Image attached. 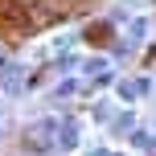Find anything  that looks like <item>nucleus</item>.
<instances>
[{
  "label": "nucleus",
  "mask_w": 156,
  "mask_h": 156,
  "mask_svg": "<svg viewBox=\"0 0 156 156\" xmlns=\"http://www.w3.org/2000/svg\"><path fill=\"white\" fill-rule=\"evenodd\" d=\"M148 90H152V78H148V74L119 78V82H115V99H119V103H136V99H144Z\"/></svg>",
  "instance_id": "obj_1"
},
{
  "label": "nucleus",
  "mask_w": 156,
  "mask_h": 156,
  "mask_svg": "<svg viewBox=\"0 0 156 156\" xmlns=\"http://www.w3.org/2000/svg\"><path fill=\"white\" fill-rule=\"evenodd\" d=\"M148 33H152V16H132V21H127V29H123V45L127 49H136V45H144V41H148Z\"/></svg>",
  "instance_id": "obj_2"
},
{
  "label": "nucleus",
  "mask_w": 156,
  "mask_h": 156,
  "mask_svg": "<svg viewBox=\"0 0 156 156\" xmlns=\"http://www.w3.org/2000/svg\"><path fill=\"white\" fill-rule=\"evenodd\" d=\"M21 78H25V66L0 58V90L4 94H21Z\"/></svg>",
  "instance_id": "obj_3"
},
{
  "label": "nucleus",
  "mask_w": 156,
  "mask_h": 156,
  "mask_svg": "<svg viewBox=\"0 0 156 156\" xmlns=\"http://www.w3.org/2000/svg\"><path fill=\"white\" fill-rule=\"evenodd\" d=\"M74 41H78V33H74V29H66V33H54V37H49L45 45L37 49V58H62L66 49L74 45Z\"/></svg>",
  "instance_id": "obj_4"
},
{
  "label": "nucleus",
  "mask_w": 156,
  "mask_h": 156,
  "mask_svg": "<svg viewBox=\"0 0 156 156\" xmlns=\"http://www.w3.org/2000/svg\"><path fill=\"white\" fill-rule=\"evenodd\" d=\"M78 144H82V127H78V119H62V127H58V148H62V152H74Z\"/></svg>",
  "instance_id": "obj_5"
},
{
  "label": "nucleus",
  "mask_w": 156,
  "mask_h": 156,
  "mask_svg": "<svg viewBox=\"0 0 156 156\" xmlns=\"http://www.w3.org/2000/svg\"><path fill=\"white\" fill-rule=\"evenodd\" d=\"M74 90H78V78H66V82H58V86H54V94H58V99H70Z\"/></svg>",
  "instance_id": "obj_6"
},
{
  "label": "nucleus",
  "mask_w": 156,
  "mask_h": 156,
  "mask_svg": "<svg viewBox=\"0 0 156 156\" xmlns=\"http://www.w3.org/2000/svg\"><path fill=\"white\" fill-rule=\"evenodd\" d=\"M132 127H136V111H123L115 119V132H132Z\"/></svg>",
  "instance_id": "obj_7"
},
{
  "label": "nucleus",
  "mask_w": 156,
  "mask_h": 156,
  "mask_svg": "<svg viewBox=\"0 0 156 156\" xmlns=\"http://www.w3.org/2000/svg\"><path fill=\"white\" fill-rule=\"evenodd\" d=\"M119 4H123V8H148L152 0H119Z\"/></svg>",
  "instance_id": "obj_8"
}]
</instances>
